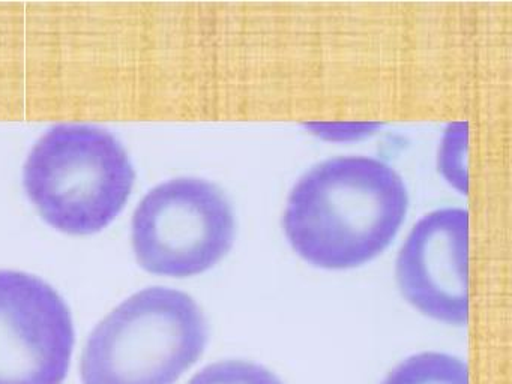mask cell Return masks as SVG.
Here are the masks:
<instances>
[{"label":"cell","instance_id":"8","mask_svg":"<svg viewBox=\"0 0 512 384\" xmlns=\"http://www.w3.org/2000/svg\"><path fill=\"white\" fill-rule=\"evenodd\" d=\"M188 384H284L275 372L256 362L227 359L211 363Z\"/></svg>","mask_w":512,"mask_h":384},{"label":"cell","instance_id":"5","mask_svg":"<svg viewBox=\"0 0 512 384\" xmlns=\"http://www.w3.org/2000/svg\"><path fill=\"white\" fill-rule=\"evenodd\" d=\"M73 317L38 276L0 270V384H62L73 354Z\"/></svg>","mask_w":512,"mask_h":384},{"label":"cell","instance_id":"3","mask_svg":"<svg viewBox=\"0 0 512 384\" xmlns=\"http://www.w3.org/2000/svg\"><path fill=\"white\" fill-rule=\"evenodd\" d=\"M121 141L82 123L53 126L29 153L23 183L44 219L68 234L103 230L121 212L134 185Z\"/></svg>","mask_w":512,"mask_h":384},{"label":"cell","instance_id":"7","mask_svg":"<svg viewBox=\"0 0 512 384\" xmlns=\"http://www.w3.org/2000/svg\"><path fill=\"white\" fill-rule=\"evenodd\" d=\"M380 384H469V366L452 354L425 351L398 363Z\"/></svg>","mask_w":512,"mask_h":384},{"label":"cell","instance_id":"1","mask_svg":"<svg viewBox=\"0 0 512 384\" xmlns=\"http://www.w3.org/2000/svg\"><path fill=\"white\" fill-rule=\"evenodd\" d=\"M407 210L409 192L391 165L371 156H335L293 186L283 230L311 266L355 269L388 248Z\"/></svg>","mask_w":512,"mask_h":384},{"label":"cell","instance_id":"4","mask_svg":"<svg viewBox=\"0 0 512 384\" xmlns=\"http://www.w3.org/2000/svg\"><path fill=\"white\" fill-rule=\"evenodd\" d=\"M232 204L202 177H176L152 188L131 221L140 266L155 275L188 278L220 263L235 242Z\"/></svg>","mask_w":512,"mask_h":384},{"label":"cell","instance_id":"6","mask_svg":"<svg viewBox=\"0 0 512 384\" xmlns=\"http://www.w3.org/2000/svg\"><path fill=\"white\" fill-rule=\"evenodd\" d=\"M469 213L458 207L422 216L395 261L398 290L425 317L449 326L469 321Z\"/></svg>","mask_w":512,"mask_h":384},{"label":"cell","instance_id":"2","mask_svg":"<svg viewBox=\"0 0 512 384\" xmlns=\"http://www.w3.org/2000/svg\"><path fill=\"white\" fill-rule=\"evenodd\" d=\"M208 321L184 291L149 287L116 306L89 336L83 384H175L205 351Z\"/></svg>","mask_w":512,"mask_h":384}]
</instances>
